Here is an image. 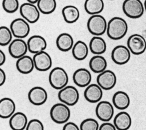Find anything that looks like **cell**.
I'll list each match as a JSON object with an SVG mask.
<instances>
[{
  "instance_id": "cell-1",
  "label": "cell",
  "mask_w": 146,
  "mask_h": 130,
  "mask_svg": "<svg viewBox=\"0 0 146 130\" xmlns=\"http://www.w3.org/2000/svg\"><path fill=\"white\" fill-rule=\"evenodd\" d=\"M127 31V23L121 17H113L107 22L106 32L108 36L112 40L121 39L126 35Z\"/></svg>"
},
{
  "instance_id": "cell-2",
  "label": "cell",
  "mask_w": 146,
  "mask_h": 130,
  "mask_svg": "<svg viewBox=\"0 0 146 130\" xmlns=\"http://www.w3.org/2000/svg\"><path fill=\"white\" fill-rule=\"evenodd\" d=\"M48 81L52 88L60 90L68 84V76L64 68L56 67L50 71L48 76Z\"/></svg>"
},
{
  "instance_id": "cell-3",
  "label": "cell",
  "mask_w": 146,
  "mask_h": 130,
  "mask_svg": "<svg viewBox=\"0 0 146 130\" xmlns=\"http://www.w3.org/2000/svg\"><path fill=\"white\" fill-rule=\"evenodd\" d=\"M87 27L88 31L93 35L101 36L106 32L107 22L102 15H92L87 21Z\"/></svg>"
},
{
  "instance_id": "cell-4",
  "label": "cell",
  "mask_w": 146,
  "mask_h": 130,
  "mask_svg": "<svg viewBox=\"0 0 146 130\" xmlns=\"http://www.w3.org/2000/svg\"><path fill=\"white\" fill-rule=\"evenodd\" d=\"M50 115L54 122L61 124L68 121L71 116V111L68 105L62 103H59L52 106Z\"/></svg>"
},
{
  "instance_id": "cell-5",
  "label": "cell",
  "mask_w": 146,
  "mask_h": 130,
  "mask_svg": "<svg viewBox=\"0 0 146 130\" xmlns=\"http://www.w3.org/2000/svg\"><path fill=\"white\" fill-rule=\"evenodd\" d=\"M122 9L126 16L132 19L140 18L144 12V5L140 0H124Z\"/></svg>"
},
{
  "instance_id": "cell-6",
  "label": "cell",
  "mask_w": 146,
  "mask_h": 130,
  "mask_svg": "<svg viewBox=\"0 0 146 130\" xmlns=\"http://www.w3.org/2000/svg\"><path fill=\"white\" fill-rule=\"evenodd\" d=\"M58 97L59 100L68 106L75 105L79 99L78 90L72 86H66L59 90Z\"/></svg>"
},
{
  "instance_id": "cell-7",
  "label": "cell",
  "mask_w": 146,
  "mask_h": 130,
  "mask_svg": "<svg viewBox=\"0 0 146 130\" xmlns=\"http://www.w3.org/2000/svg\"><path fill=\"white\" fill-rule=\"evenodd\" d=\"M127 47L131 53L134 55H140L146 50V40L140 34H134L127 39Z\"/></svg>"
},
{
  "instance_id": "cell-8",
  "label": "cell",
  "mask_w": 146,
  "mask_h": 130,
  "mask_svg": "<svg viewBox=\"0 0 146 130\" xmlns=\"http://www.w3.org/2000/svg\"><path fill=\"white\" fill-rule=\"evenodd\" d=\"M19 13L25 20L30 23L36 22L40 17V11L35 4L26 2L19 7Z\"/></svg>"
},
{
  "instance_id": "cell-9",
  "label": "cell",
  "mask_w": 146,
  "mask_h": 130,
  "mask_svg": "<svg viewBox=\"0 0 146 130\" xmlns=\"http://www.w3.org/2000/svg\"><path fill=\"white\" fill-rule=\"evenodd\" d=\"M10 29L14 37L20 39L26 37L30 31L29 23L21 18L14 19L11 22Z\"/></svg>"
},
{
  "instance_id": "cell-10",
  "label": "cell",
  "mask_w": 146,
  "mask_h": 130,
  "mask_svg": "<svg viewBox=\"0 0 146 130\" xmlns=\"http://www.w3.org/2000/svg\"><path fill=\"white\" fill-rule=\"evenodd\" d=\"M96 82L102 90H110L115 86L117 78L112 71L106 70L99 74L96 78Z\"/></svg>"
},
{
  "instance_id": "cell-11",
  "label": "cell",
  "mask_w": 146,
  "mask_h": 130,
  "mask_svg": "<svg viewBox=\"0 0 146 130\" xmlns=\"http://www.w3.org/2000/svg\"><path fill=\"white\" fill-rule=\"evenodd\" d=\"M95 113L101 121L108 122L112 119L114 114L113 105L109 101H100L96 107Z\"/></svg>"
},
{
  "instance_id": "cell-12",
  "label": "cell",
  "mask_w": 146,
  "mask_h": 130,
  "mask_svg": "<svg viewBox=\"0 0 146 130\" xmlns=\"http://www.w3.org/2000/svg\"><path fill=\"white\" fill-rule=\"evenodd\" d=\"M131 58V52L127 47L118 45L115 47L111 52V59L119 65H123L129 62Z\"/></svg>"
},
{
  "instance_id": "cell-13",
  "label": "cell",
  "mask_w": 146,
  "mask_h": 130,
  "mask_svg": "<svg viewBox=\"0 0 146 130\" xmlns=\"http://www.w3.org/2000/svg\"><path fill=\"white\" fill-rule=\"evenodd\" d=\"M33 59L34 67L38 71H46L52 66V59L50 55L44 51L34 54Z\"/></svg>"
},
{
  "instance_id": "cell-14",
  "label": "cell",
  "mask_w": 146,
  "mask_h": 130,
  "mask_svg": "<svg viewBox=\"0 0 146 130\" xmlns=\"http://www.w3.org/2000/svg\"><path fill=\"white\" fill-rule=\"evenodd\" d=\"M28 51L27 43L22 39L16 38L10 42L9 52L14 58L18 59L26 55Z\"/></svg>"
},
{
  "instance_id": "cell-15",
  "label": "cell",
  "mask_w": 146,
  "mask_h": 130,
  "mask_svg": "<svg viewBox=\"0 0 146 130\" xmlns=\"http://www.w3.org/2000/svg\"><path fill=\"white\" fill-rule=\"evenodd\" d=\"M47 97L48 95L46 90L39 86L32 88L28 93L29 100L35 105H41L45 103Z\"/></svg>"
},
{
  "instance_id": "cell-16",
  "label": "cell",
  "mask_w": 146,
  "mask_h": 130,
  "mask_svg": "<svg viewBox=\"0 0 146 130\" xmlns=\"http://www.w3.org/2000/svg\"><path fill=\"white\" fill-rule=\"evenodd\" d=\"M28 51L34 54L44 51L47 47V42L41 35H34L30 37L27 42Z\"/></svg>"
},
{
  "instance_id": "cell-17",
  "label": "cell",
  "mask_w": 146,
  "mask_h": 130,
  "mask_svg": "<svg viewBox=\"0 0 146 130\" xmlns=\"http://www.w3.org/2000/svg\"><path fill=\"white\" fill-rule=\"evenodd\" d=\"M72 79L74 83L79 87L88 86L92 79L90 72L86 68H80L77 69L73 74Z\"/></svg>"
},
{
  "instance_id": "cell-18",
  "label": "cell",
  "mask_w": 146,
  "mask_h": 130,
  "mask_svg": "<svg viewBox=\"0 0 146 130\" xmlns=\"http://www.w3.org/2000/svg\"><path fill=\"white\" fill-rule=\"evenodd\" d=\"M84 96L90 103H98L103 97V90L98 84H90L84 90Z\"/></svg>"
},
{
  "instance_id": "cell-19",
  "label": "cell",
  "mask_w": 146,
  "mask_h": 130,
  "mask_svg": "<svg viewBox=\"0 0 146 130\" xmlns=\"http://www.w3.org/2000/svg\"><path fill=\"white\" fill-rule=\"evenodd\" d=\"M15 111V104L13 99L9 98H3L0 100V117L2 119L10 118Z\"/></svg>"
},
{
  "instance_id": "cell-20",
  "label": "cell",
  "mask_w": 146,
  "mask_h": 130,
  "mask_svg": "<svg viewBox=\"0 0 146 130\" xmlns=\"http://www.w3.org/2000/svg\"><path fill=\"white\" fill-rule=\"evenodd\" d=\"M27 117L21 112H15L9 120V125L12 130H24L27 124Z\"/></svg>"
},
{
  "instance_id": "cell-21",
  "label": "cell",
  "mask_w": 146,
  "mask_h": 130,
  "mask_svg": "<svg viewBox=\"0 0 146 130\" xmlns=\"http://www.w3.org/2000/svg\"><path fill=\"white\" fill-rule=\"evenodd\" d=\"M130 115L125 111L118 113L113 119V125L117 130H128L131 126Z\"/></svg>"
},
{
  "instance_id": "cell-22",
  "label": "cell",
  "mask_w": 146,
  "mask_h": 130,
  "mask_svg": "<svg viewBox=\"0 0 146 130\" xmlns=\"http://www.w3.org/2000/svg\"><path fill=\"white\" fill-rule=\"evenodd\" d=\"M16 68L21 74H28L31 72L34 68L33 59L28 55H24L18 59L16 62Z\"/></svg>"
},
{
  "instance_id": "cell-23",
  "label": "cell",
  "mask_w": 146,
  "mask_h": 130,
  "mask_svg": "<svg viewBox=\"0 0 146 130\" xmlns=\"http://www.w3.org/2000/svg\"><path fill=\"white\" fill-rule=\"evenodd\" d=\"M74 44L73 38L68 33H62L58 36L56 39L57 48L63 52H67L71 50Z\"/></svg>"
},
{
  "instance_id": "cell-24",
  "label": "cell",
  "mask_w": 146,
  "mask_h": 130,
  "mask_svg": "<svg viewBox=\"0 0 146 130\" xmlns=\"http://www.w3.org/2000/svg\"><path fill=\"white\" fill-rule=\"evenodd\" d=\"M112 103L117 109L124 110L129 107L130 104V98L125 92L119 91L113 94Z\"/></svg>"
},
{
  "instance_id": "cell-25",
  "label": "cell",
  "mask_w": 146,
  "mask_h": 130,
  "mask_svg": "<svg viewBox=\"0 0 146 130\" xmlns=\"http://www.w3.org/2000/svg\"><path fill=\"white\" fill-rule=\"evenodd\" d=\"M62 14L64 21L67 23H74L80 17L79 9L73 5H67L64 6L62 10Z\"/></svg>"
},
{
  "instance_id": "cell-26",
  "label": "cell",
  "mask_w": 146,
  "mask_h": 130,
  "mask_svg": "<svg viewBox=\"0 0 146 130\" xmlns=\"http://www.w3.org/2000/svg\"><path fill=\"white\" fill-rule=\"evenodd\" d=\"M89 49L94 54L101 55L107 50L106 42L100 36H94L90 40Z\"/></svg>"
},
{
  "instance_id": "cell-27",
  "label": "cell",
  "mask_w": 146,
  "mask_h": 130,
  "mask_svg": "<svg viewBox=\"0 0 146 130\" xmlns=\"http://www.w3.org/2000/svg\"><path fill=\"white\" fill-rule=\"evenodd\" d=\"M72 54L74 58L78 60L85 59L88 54L89 48L87 44L82 40H78L72 48Z\"/></svg>"
},
{
  "instance_id": "cell-28",
  "label": "cell",
  "mask_w": 146,
  "mask_h": 130,
  "mask_svg": "<svg viewBox=\"0 0 146 130\" xmlns=\"http://www.w3.org/2000/svg\"><path fill=\"white\" fill-rule=\"evenodd\" d=\"M89 67L92 72L100 74L106 70L107 62L103 56L96 55L92 56L90 60Z\"/></svg>"
},
{
  "instance_id": "cell-29",
  "label": "cell",
  "mask_w": 146,
  "mask_h": 130,
  "mask_svg": "<svg viewBox=\"0 0 146 130\" xmlns=\"http://www.w3.org/2000/svg\"><path fill=\"white\" fill-rule=\"evenodd\" d=\"M103 0H86L84 4L85 11L91 15L99 14L104 9Z\"/></svg>"
},
{
  "instance_id": "cell-30",
  "label": "cell",
  "mask_w": 146,
  "mask_h": 130,
  "mask_svg": "<svg viewBox=\"0 0 146 130\" xmlns=\"http://www.w3.org/2000/svg\"><path fill=\"white\" fill-rule=\"evenodd\" d=\"M36 5L40 13L43 14L52 13L56 7V0H38Z\"/></svg>"
},
{
  "instance_id": "cell-31",
  "label": "cell",
  "mask_w": 146,
  "mask_h": 130,
  "mask_svg": "<svg viewBox=\"0 0 146 130\" xmlns=\"http://www.w3.org/2000/svg\"><path fill=\"white\" fill-rule=\"evenodd\" d=\"M13 36L10 28L5 26H0V46L9 44L12 40Z\"/></svg>"
},
{
  "instance_id": "cell-32",
  "label": "cell",
  "mask_w": 146,
  "mask_h": 130,
  "mask_svg": "<svg viewBox=\"0 0 146 130\" xmlns=\"http://www.w3.org/2000/svg\"><path fill=\"white\" fill-rule=\"evenodd\" d=\"M2 6L3 10L7 13H14L19 8L18 0H3Z\"/></svg>"
},
{
  "instance_id": "cell-33",
  "label": "cell",
  "mask_w": 146,
  "mask_h": 130,
  "mask_svg": "<svg viewBox=\"0 0 146 130\" xmlns=\"http://www.w3.org/2000/svg\"><path fill=\"white\" fill-rule=\"evenodd\" d=\"M99 125L98 122L93 118H87L82 121L80 130H98Z\"/></svg>"
},
{
  "instance_id": "cell-34",
  "label": "cell",
  "mask_w": 146,
  "mask_h": 130,
  "mask_svg": "<svg viewBox=\"0 0 146 130\" xmlns=\"http://www.w3.org/2000/svg\"><path fill=\"white\" fill-rule=\"evenodd\" d=\"M25 129L26 130H44V126L41 121L34 119L27 123Z\"/></svg>"
},
{
  "instance_id": "cell-35",
  "label": "cell",
  "mask_w": 146,
  "mask_h": 130,
  "mask_svg": "<svg viewBox=\"0 0 146 130\" xmlns=\"http://www.w3.org/2000/svg\"><path fill=\"white\" fill-rule=\"evenodd\" d=\"M62 130H80V128L75 123L70 121L65 123Z\"/></svg>"
},
{
  "instance_id": "cell-36",
  "label": "cell",
  "mask_w": 146,
  "mask_h": 130,
  "mask_svg": "<svg viewBox=\"0 0 146 130\" xmlns=\"http://www.w3.org/2000/svg\"><path fill=\"white\" fill-rule=\"evenodd\" d=\"M98 130H117L113 124L109 122H104L102 124L99 128Z\"/></svg>"
},
{
  "instance_id": "cell-37",
  "label": "cell",
  "mask_w": 146,
  "mask_h": 130,
  "mask_svg": "<svg viewBox=\"0 0 146 130\" xmlns=\"http://www.w3.org/2000/svg\"><path fill=\"white\" fill-rule=\"evenodd\" d=\"M6 81V74L3 70L0 68V86L4 84Z\"/></svg>"
},
{
  "instance_id": "cell-38",
  "label": "cell",
  "mask_w": 146,
  "mask_h": 130,
  "mask_svg": "<svg viewBox=\"0 0 146 130\" xmlns=\"http://www.w3.org/2000/svg\"><path fill=\"white\" fill-rule=\"evenodd\" d=\"M6 61V55L5 53L0 50V66H2Z\"/></svg>"
},
{
  "instance_id": "cell-39",
  "label": "cell",
  "mask_w": 146,
  "mask_h": 130,
  "mask_svg": "<svg viewBox=\"0 0 146 130\" xmlns=\"http://www.w3.org/2000/svg\"><path fill=\"white\" fill-rule=\"evenodd\" d=\"M38 0H27V2H29V3H33V4H35L37 3Z\"/></svg>"
},
{
  "instance_id": "cell-40",
  "label": "cell",
  "mask_w": 146,
  "mask_h": 130,
  "mask_svg": "<svg viewBox=\"0 0 146 130\" xmlns=\"http://www.w3.org/2000/svg\"><path fill=\"white\" fill-rule=\"evenodd\" d=\"M143 5H144V10L146 11V0H145V1H144V3Z\"/></svg>"
}]
</instances>
